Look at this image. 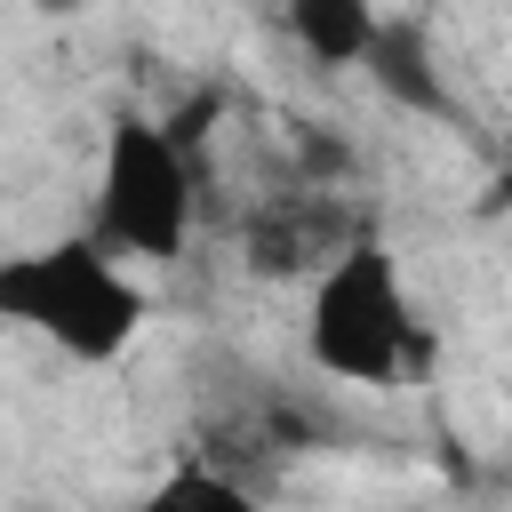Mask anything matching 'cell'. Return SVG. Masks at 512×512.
Masks as SVG:
<instances>
[{
	"mask_svg": "<svg viewBox=\"0 0 512 512\" xmlns=\"http://www.w3.org/2000/svg\"><path fill=\"white\" fill-rule=\"evenodd\" d=\"M0 328L40 336L48 352H64L80 368H112L152 328V288L120 256H104L88 232L8 248L0 256Z\"/></svg>",
	"mask_w": 512,
	"mask_h": 512,
	"instance_id": "1",
	"label": "cell"
},
{
	"mask_svg": "<svg viewBox=\"0 0 512 512\" xmlns=\"http://www.w3.org/2000/svg\"><path fill=\"white\" fill-rule=\"evenodd\" d=\"M304 352L320 376L352 384V392H392L408 384L416 352H424V320L408 304L400 256L376 232H352L320 272H312V304H304Z\"/></svg>",
	"mask_w": 512,
	"mask_h": 512,
	"instance_id": "2",
	"label": "cell"
},
{
	"mask_svg": "<svg viewBox=\"0 0 512 512\" xmlns=\"http://www.w3.org/2000/svg\"><path fill=\"white\" fill-rule=\"evenodd\" d=\"M192 224H200V192H192V160H184L176 128H160L152 112L104 120L88 240L120 264H176Z\"/></svg>",
	"mask_w": 512,
	"mask_h": 512,
	"instance_id": "3",
	"label": "cell"
},
{
	"mask_svg": "<svg viewBox=\"0 0 512 512\" xmlns=\"http://www.w3.org/2000/svg\"><path fill=\"white\" fill-rule=\"evenodd\" d=\"M360 64L376 72V88H384L392 104H408V112H448V72L432 64L424 24H376V40H368Z\"/></svg>",
	"mask_w": 512,
	"mask_h": 512,
	"instance_id": "4",
	"label": "cell"
},
{
	"mask_svg": "<svg viewBox=\"0 0 512 512\" xmlns=\"http://www.w3.org/2000/svg\"><path fill=\"white\" fill-rule=\"evenodd\" d=\"M376 0H288V32H296V48L320 64V72H344V64H360L368 56V40H376Z\"/></svg>",
	"mask_w": 512,
	"mask_h": 512,
	"instance_id": "5",
	"label": "cell"
},
{
	"mask_svg": "<svg viewBox=\"0 0 512 512\" xmlns=\"http://www.w3.org/2000/svg\"><path fill=\"white\" fill-rule=\"evenodd\" d=\"M320 248H328V216H320V200H296V208H272V216H256L248 224V264H264V272H320ZM336 256V248H328Z\"/></svg>",
	"mask_w": 512,
	"mask_h": 512,
	"instance_id": "6",
	"label": "cell"
},
{
	"mask_svg": "<svg viewBox=\"0 0 512 512\" xmlns=\"http://www.w3.org/2000/svg\"><path fill=\"white\" fill-rule=\"evenodd\" d=\"M128 512H264L232 472H216V464H168Z\"/></svg>",
	"mask_w": 512,
	"mask_h": 512,
	"instance_id": "7",
	"label": "cell"
},
{
	"mask_svg": "<svg viewBox=\"0 0 512 512\" xmlns=\"http://www.w3.org/2000/svg\"><path fill=\"white\" fill-rule=\"evenodd\" d=\"M24 8H40V16H80L88 0H24Z\"/></svg>",
	"mask_w": 512,
	"mask_h": 512,
	"instance_id": "8",
	"label": "cell"
}]
</instances>
